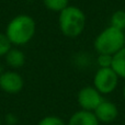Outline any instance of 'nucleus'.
<instances>
[{
    "instance_id": "obj_1",
    "label": "nucleus",
    "mask_w": 125,
    "mask_h": 125,
    "mask_svg": "<svg viewBox=\"0 0 125 125\" xmlns=\"http://www.w3.org/2000/svg\"><path fill=\"white\" fill-rule=\"evenodd\" d=\"M4 33L12 45H26L36 33V22L29 14H18L9 21Z\"/></svg>"
},
{
    "instance_id": "obj_2",
    "label": "nucleus",
    "mask_w": 125,
    "mask_h": 125,
    "mask_svg": "<svg viewBox=\"0 0 125 125\" xmlns=\"http://www.w3.org/2000/svg\"><path fill=\"white\" fill-rule=\"evenodd\" d=\"M87 18L84 12L77 6H68L58 13L59 31L69 39L80 36L84 31Z\"/></svg>"
},
{
    "instance_id": "obj_3",
    "label": "nucleus",
    "mask_w": 125,
    "mask_h": 125,
    "mask_svg": "<svg viewBox=\"0 0 125 125\" xmlns=\"http://www.w3.org/2000/svg\"><path fill=\"white\" fill-rule=\"evenodd\" d=\"M93 47L98 54L114 55L124 47V31L109 25L95 36Z\"/></svg>"
},
{
    "instance_id": "obj_4",
    "label": "nucleus",
    "mask_w": 125,
    "mask_h": 125,
    "mask_svg": "<svg viewBox=\"0 0 125 125\" xmlns=\"http://www.w3.org/2000/svg\"><path fill=\"white\" fill-rule=\"evenodd\" d=\"M120 77L112 68H99L93 76L92 86L101 94H111L119 86Z\"/></svg>"
},
{
    "instance_id": "obj_5",
    "label": "nucleus",
    "mask_w": 125,
    "mask_h": 125,
    "mask_svg": "<svg viewBox=\"0 0 125 125\" xmlns=\"http://www.w3.org/2000/svg\"><path fill=\"white\" fill-rule=\"evenodd\" d=\"M103 100V94H101L93 86L83 87L77 93V102L81 110L93 112Z\"/></svg>"
},
{
    "instance_id": "obj_6",
    "label": "nucleus",
    "mask_w": 125,
    "mask_h": 125,
    "mask_svg": "<svg viewBox=\"0 0 125 125\" xmlns=\"http://www.w3.org/2000/svg\"><path fill=\"white\" fill-rule=\"evenodd\" d=\"M24 87V79L18 71L7 70L0 75V89L8 94H17Z\"/></svg>"
},
{
    "instance_id": "obj_7",
    "label": "nucleus",
    "mask_w": 125,
    "mask_h": 125,
    "mask_svg": "<svg viewBox=\"0 0 125 125\" xmlns=\"http://www.w3.org/2000/svg\"><path fill=\"white\" fill-rule=\"evenodd\" d=\"M95 117L100 123H112L119 116V109H117L116 104L114 102L110 101V100H103L99 105L97 106L94 111Z\"/></svg>"
},
{
    "instance_id": "obj_8",
    "label": "nucleus",
    "mask_w": 125,
    "mask_h": 125,
    "mask_svg": "<svg viewBox=\"0 0 125 125\" xmlns=\"http://www.w3.org/2000/svg\"><path fill=\"white\" fill-rule=\"evenodd\" d=\"M67 125H100V122L93 112L80 109L71 114Z\"/></svg>"
},
{
    "instance_id": "obj_9",
    "label": "nucleus",
    "mask_w": 125,
    "mask_h": 125,
    "mask_svg": "<svg viewBox=\"0 0 125 125\" xmlns=\"http://www.w3.org/2000/svg\"><path fill=\"white\" fill-rule=\"evenodd\" d=\"M7 65L12 69H19L25 64V55L20 48H11L4 56Z\"/></svg>"
},
{
    "instance_id": "obj_10",
    "label": "nucleus",
    "mask_w": 125,
    "mask_h": 125,
    "mask_svg": "<svg viewBox=\"0 0 125 125\" xmlns=\"http://www.w3.org/2000/svg\"><path fill=\"white\" fill-rule=\"evenodd\" d=\"M111 68L116 73L120 78L125 80V46L113 55V62Z\"/></svg>"
},
{
    "instance_id": "obj_11",
    "label": "nucleus",
    "mask_w": 125,
    "mask_h": 125,
    "mask_svg": "<svg viewBox=\"0 0 125 125\" xmlns=\"http://www.w3.org/2000/svg\"><path fill=\"white\" fill-rule=\"evenodd\" d=\"M110 25L125 32V10H116L110 18Z\"/></svg>"
},
{
    "instance_id": "obj_12",
    "label": "nucleus",
    "mask_w": 125,
    "mask_h": 125,
    "mask_svg": "<svg viewBox=\"0 0 125 125\" xmlns=\"http://www.w3.org/2000/svg\"><path fill=\"white\" fill-rule=\"evenodd\" d=\"M46 9L52 12L59 13L69 6V0H42Z\"/></svg>"
},
{
    "instance_id": "obj_13",
    "label": "nucleus",
    "mask_w": 125,
    "mask_h": 125,
    "mask_svg": "<svg viewBox=\"0 0 125 125\" xmlns=\"http://www.w3.org/2000/svg\"><path fill=\"white\" fill-rule=\"evenodd\" d=\"M37 125H67V122L57 115H46L40 120Z\"/></svg>"
},
{
    "instance_id": "obj_14",
    "label": "nucleus",
    "mask_w": 125,
    "mask_h": 125,
    "mask_svg": "<svg viewBox=\"0 0 125 125\" xmlns=\"http://www.w3.org/2000/svg\"><path fill=\"white\" fill-rule=\"evenodd\" d=\"M11 48H12V44L7 37L6 33L0 32V57H4Z\"/></svg>"
},
{
    "instance_id": "obj_15",
    "label": "nucleus",
    "mask_w": 125,
    "mask_h": 125,
    "mask_svg": "<svg viewBox=\"0 0 125 125\" xmlns=\"http://www.w3.org/2000/svg\"><path fill=\"white\" fill-rule=\"evenodd\" d=\"M113 55L109 54H99L97 57V64L99 65V68H110L112 67Z\"/></svg>"
},
{
    "instance_id": "obj_16",
    "label": "nucleus",
    "mask_w": 125,
    "mask_h": 125,
    "mask_svg": "<svg viewBox=\"0 0 125 125\" xmlns=\"http://www.w3.org/2000/svg\"><path fill=\"white\" fill-rule=\"evenodd\" d=\"M6 122L8 125H14L17 123V117L14 114H7L6 116Z\"/></svg>"
},
{
    "instance_id": "obj_17",
    "label": "nucleus",
    "mask_w": 125,
    "mask_h": 125,
    "mask_svg": "<svg viewBox=\"0 0 125 125\" xmlns=\"http://www.w3.org/2000/svg\"><path fill=\"white\" fill-rule=\"evenodd\" d=\"M123 97H124V100H125V84L123 87Z\"/></svg>"
},
{
    "instance_id": "obj_18",
    "label": "nucleus",
    "mask_w": 125,
    "mask_h": 125,
    "mask_svg": "<svg viewBox=\"0 0 125 125\" xmlns=\"http://www.w3.org/2000/svg\"><path fill=\"white\" fill-rule=\"evenodd\" d=\"M124 46H125V32H124Z\"/></svg>"
},
{
    "instance_id": "obj_19",
    "label": "nucleus",
    "mask_w": 125,
    "mask_h": 125,
    "mask_svg": "<svg viewBox=\"0 0 125 125\" xmlns=\"http://www.w3.org/2000/svg\"><path fill=\"white\" fill-rule=\"evenodd\" d=\"M0 75H1V65H0Z\"/></svg>"
},
{
    "instance_id": "obj_20",
    "label": "nucleus",
    "mask_w": 125,
    "mask_h": 125,
    "mask_svg": "<svg viewBox=\"0 0 125 125\" xmlns=\"http://www.w3.org/2000/svg\"><path fill=\"white\" fill-rule=\"evenodd\" d=\"M2 123H1V117H0V125H1Z\"/></svg>"
}]
</instances>
